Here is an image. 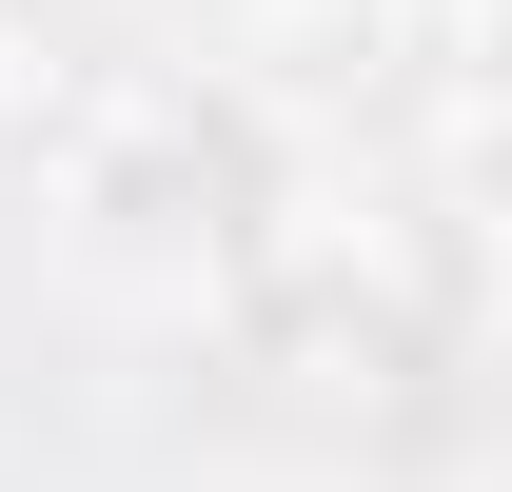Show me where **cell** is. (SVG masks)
Returning a JSON list of instances; mask_svg holds the SVG:
<instances>
[{
  "mask_svg": "<svg viewBox=\"0 0 512 492\" xmlns=\"http://www.w3.org/2000/svg\"><path fill=\"white\" fill-rule=\"evenodd\" d=\"M79 217H99L119 256H237L256 217H276L256 119H237V99H138V119L79 158Z\"/></svg>",
  "mask_w": 512,
  "mask_h": 492,
  "instance_id": "obj_1",
  "label": "cell"
}]
</instances>
